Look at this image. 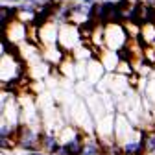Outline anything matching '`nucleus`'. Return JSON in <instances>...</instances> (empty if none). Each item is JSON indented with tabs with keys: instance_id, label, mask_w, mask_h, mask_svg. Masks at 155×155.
Segmentation results:
<instances>
[{
	"instance_id": "20e7f679",
	"label": "nucleus",
	"mask_w": 155,
	"mask_h": 155,
	"mask_svg": "<svg viewBox=\"0 0 155 155\" xmlns=\"http://www.w3.org/2000/svg\"><path fill=\"white\" fill-rule=\"evenodd\" d=\"M144 148H146V150H151V151H155V133H151V135H148V137H146Z\"/></svg>"
},
{
	"instance_id": "39448f33",
	"label": "nucleus",
	"mask_w": 155,
	"mask_h": 155,
	"mask_svg": "<svg viewBox=\"0 0 155 155\" xmlns=\"http://www.w3.org/2000/svg\"><path fill=\"white\" fill-rule=\"evenodd\" d=\"M94 0H83V4H92Z\"/></svg>"
},
{
	"instance_id": "7ed1b4c3",
	"label": "nucleus",
	"mask_w": 155,
	"mask_h": 155,
	"mask_svg": "<svg viewBox=\"0 0 155 155\" xmlns=\"http://www.w3.org/2000/svg\"><path fill=\"white\" fill-rule=\"evenodd\" d=\"M43 142H45V146H46V150H50V151H57V144H55V139L54 137H45L43 139Z\"/></svg>"
},
{
	"instance_id": "f257e3e1",
	"label": "nucleus",
	"mask_w": 155,
	"mask_h": 155,
	"mask_svg": "<svg viewBox=\"0 0 155 155\" xmlns=\"http://www.w3.org/2000/svg\"><path fill=\"white\" fill-rule=\"evenodd\" d=\"M63 155H80L81 151H83V146H81V142H80V139H74L72 142H68L63 150H59Z\"/></svg>"
},
{
	"instance_id": "423d86ee",
	"label": "nucleus",
	"mask_w": 155,
	"mask_h": 155,
	"mask_svg": "<svg viewBox=\"0 0 155 155\" xmlns=\"http://www.w3.org/2000/svg\"><path fill=\"white\" fill-rule=\"evenodd\" d=\"M31 155H43V153H35V151H33V153H31Z\"/></svg>"
},
{
	"instance_id": "f03ea898",
	"label": "nucleus",
	"mask_w": 155,
	"mask_h": 155,
	"mask_svg": "<svg viewBox=\"0 0 155 155\" xmlns=\"http://www.w3.org/2000/svg\"><path fill=\"white\" fill-rule=\"evenodd\" d=\"M142 148H144L142 144H126L124 150H126L127 155H139V153L142 151Z\"/></svg>"
},
{
	"instance_id": "0eeeda50",
	"label": "nucleus",
	"mask_w": 155,
	"mask_h": 155,
	"mask_svg": "<svg viewBox=\"0 0 155 155\" xmlns=\"http://www.w3.org/2000/svg\"><path fill=\"white\" fill-rule=\"evenodd\" d=\"M107 2H111V0H107Z\"/></svg>"
}]
</instances>
